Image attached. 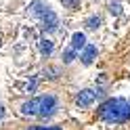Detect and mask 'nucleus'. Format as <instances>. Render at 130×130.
<instances>
[{
	"label": "nucleus",
	"mask_w": 130,
	"mask_h": 130,
	"mask_svg": "<svg viewBox=\"0 0 130 130\" xmlns=\"http://www.w3.org/2000/svg\"><path fill=\"white\" fill-rule=\"evenodd\" d=\"M36 101H38V116L36 118L42 122H51L55 118L63 116L69 107V96L61 88H48V90L40 92L36 96Z\"/></svg>",
	"instance_id": "nucleus-1"
},
{
	"label": "nucleus",
	"mask_w": 130,
	"mask_h": 130,
	"mask_svg": "<svg viewBox=\"0 0 130 130\" xmlns=\"http://www.w3.org/2000/svg\"><path fill=\"white\" fill-rule=\"evenodd\" d=\"M94 120L103 122V124H126L130 120V99L124 96H116V99H107L105 103L99 105L94 113Z\"/></svg>",
	"instance_id": "nucleus-2"
},
{
	"label": "nucleus",
	"mask_w": 130,
	"mask_h": 130,
	"mask_svg": "<svg viewBox=\"0 0 130 130\" xmlns=\"http://www.w3.org/2000/svg\"><path fill=\"white\" fill-rule=\"evenodd\" d=\"M4 130H82V126L74 120H65V122H31V120H17L9 122L4 126Z\"/></svg>",
	"instance_id": "nucleus-3"
},
{
	"label": "nucleus",
	"mask_w": 130,
	"mask_h": 130,
	"mask_svg": "<svg viewBox=\"0 0 130 130\" xmlns=\"http://www.w3.org/2000/svg\"><path fill=\"white\" fill-rule=\"evenodd\" d=\"M13 109L23 120L36 118L38 116V101H36V96H31V99L29 96L27 99H17V101H13Z\"/></svg>",
	"instance_id": "nucleus-4"
},
{
	"label": "nucleus",
	"mask_w": 130,
	"mask_h": 130,
	"mask_svg": "<svg viewBox=\"0 0 130 130\" xmlns=\"http://www.w3.org/2000/svg\"><path fill=\"white\" fill-rule=\"evenodd\" d=\"M96 101V90H90V88H84V90H80L76 94V99H74V105L78 109H88L90 105Z\"/></svg>",
	"instance_id": "nucleus-5"
},
{
	"label": "nucleus",
	"mask_w": 130,
	"mask_h": 130,
	"mask_svg": "<svg viewBox=\"0 0 130 130\" xmlns=\"http://www.w3.org/2000/svg\"><path fill=\"white\" fill-rule=\"evenodd\" d=\"M40 21H42V29L44 31H55L57 27H59V17L55 15V11L51 9V6H46V9L40 13Z\"/></svg>",
	"instance_id": "nucleus-6"
},
{
	"label": "nucleus",
	"mask_w": 130,
	"mask_h": 130,
	"mask_svg": "<svg viewBox=\"0 0 130 130\" xmlns=\"http://www.w3.org/2000/svg\"><path fill=\"white\" fill-rule=\"evenodd\" d=\"M94 57H96V46L94 44H86L82 48V55H80V59H82V65H90L94 61Z\"/></svg>",
	"instance_id": "nucleus-7"
},
{
	"label": "nucleus",
	"mask_w": 130,
	"mask_h": 130,
	"mask_svg": "<svg viewBox=\"0 0 130 130\" xmlns=\"http://www.w3.org/2000/svg\"><path fill=\"white\" fill-rule=\"evenodd\" d=\"M84 46H86V36L82 34V31H74V34H71V48L80 53Z\"/></svg>",
	"instance_id": "nucleus-8"
},
{
	"label": "nucleus",
	"mask_w": 130,
	"mask_h": 130,
	"mask_svg": "<svg viewBox=\"0 0 130 130\" xmlns=\"http://www.w3.org/2000/svg\"><path fill=\"white\" fill-rule=\"evenodd\" d=\"M38 48H40V55H42V57H51V55H53V48H55V44H53V40L42 38V40L38 42Z\"/></svg>",
	"instance_id": "nucleus-9"
},
{
	"label": "nucleus",
	"mask_w": 130,
	"mask_h": 130,
	"mask_svg": "<svg viewBox=\"0 0 130 130\" xmlns=\"http://www.w3.org/2000/svg\"><path fill=\"white\" fill-rule=\"evenodd\" d=\"M61 4H63V9L67 13H76L82 6V0H61Z\"/></svg>",
	"instance_id": "nucleus-10"
},
{
	"label": "nucleus",
	"mask_w": 130,
	"mask_h": 130,
	"mask_svg": "<svg viewBox=\"0 0 130 130\" xmlns=\"http://www.w3.org/2000/svg\"><path fill=\"white\" fill-rule=\"evenodd\" d=\"M76 55H78V51H74V48H67V51H65V53H61V61H63V65H69L71 61H74L76 59Z\"/></svg>",
	"instance_id": "nucleus-11"
},
{
	"label": "nucleus",
	"mask_w": 130,
	"mask_h": 130,
	"mask_svg": "<svg viewBox=\"0 0 130 130\" xmlns=\"http://www.w3.org/2000/svg\"><path fill=\"white\" fill-rule=\"evenodd\" d=\"M101 23H103V21H101V17L92 15V17H88V19L84 21V25H86L88 29H99V27H101Z\"/></svg>",
	"instance_id": "nucleus-12"
}]
</instances>
